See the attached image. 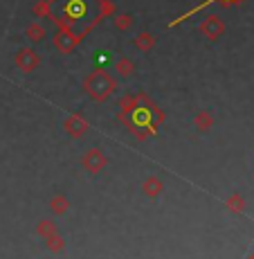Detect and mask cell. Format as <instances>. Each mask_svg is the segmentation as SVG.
Masks as SVG:
<instances>
[{"instance_id":"6da1fadb","label":"cell","mask_w":254,"mask_h":259,"mask_svg":"<svg viewBox=\"0 0 254 259\" xmlns=\"http://www.w3.org/2000/svg\"><path fill=\"white\" fill-rule=\"evenodd\" d=\"M92 3L94 0H63L61 16H54V18H57V21H63V18H66V23L83 21V18L92 12Z\"/></svg>"},{"instance_id":"7a4b0ae2","label":"cell","mask_w":254,"mask_h":259,"mask_svg":"<svg viewBox=\"0 0 254 259\" xmlns=\"http://www.w3.org/2000/svg\"><path fill=\"white\" fill-rule=\"evenodd\" d=\"M16 66L21 68L23 72H32L34 68L38 66V57L32 50H21V52L16 54Z\"/></svg>"},{"instance_id":"3957f363","label":"cell","mask_w":254,"mask_h":259,"mask_svg":"<svg viewBox=\"0 0 254 259\" xmlns=\"http://www.w3.org/2000/svg\"><path fill=\"white\" fill-rule=\"evenodd\" d=\"M133 122L137 124V126H151L153 122V113L148 106H139L135 108V113H133Z\"/></svg>"},{"instance_id":"277c9868","label":"cell","mask_w":254,"mask_h":259,"mask_svg":"<svg viewBox=\"0 0 254 259\" xmlns=\"http://www.w3.org/2000/svg\"><path fill=\"white\" fill-rule=\"evenodd\" d=\"M27 36L32 38V41H41V38H43V27H38V25H32V27L27 29Z\"/></svg>"},{"instance_id":"5b68a950","label":"cell","mask_w":254,"mask_h":259,"mask_svg":"<svg viewBox=\"0 0 254 259\" xmlns=\"http://www.w3.org/2000/svg\"><path fill=\"white\" fill-rule=\"evenodd\" d=\"M57 46L61 48V50H68V48H70V38H68V34H59V36H57Z\"/></svg>"},{"instance_id":"8992f818","label":"cell","mask_w":254,"mask_h":259,"mask_svg":"<svg viewBox=\"0 0 254 259\" xmlns=\"http://www.w3.org/2000/svg\"><path fill=\"white\" fill-rule=\"evenodd\" d=\"M94 63H97L99 68L106 66V63H108V54L106 52H97V54H94Z\"/></svg>"},{"instance_id":"52a82bcc","label":"cell","mask_w":254,"mask_h":259,"mask_svg":"<svg viewBox=\"0 0 254 259\" xmlns=\"http://www.w3.org/2000/svg\"><path fill=\"white\" fill-rule=\"evenodd\" d=\"M207 3H225V5H230V3H236V0H207Z\"/></svg>"}]
</instances>
